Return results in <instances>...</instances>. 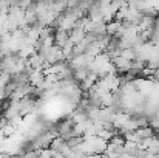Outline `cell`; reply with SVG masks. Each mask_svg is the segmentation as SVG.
I'll use <instances>...</instances> for the list:
<instances>
[{"mask_svg": "<svg viewBox=\"0 0 159 158\" xmlns=\"http://www.w3.org/2000/svg\"><path fill=\"white\" fill-rule=\"evenodd\" d=\"M153 78H156V79H159V67L155 70V74H153Z\"/></svg>", "mask_w": 159, "mask_h": 158, "instance_id": "9", "label": "cell"}, {"mask_svg": "<svg viewBox=\"0 0 159 158\" xmlns=\"http://www.w3.org/2000/svg\"><path fill=\"white\" fill-rule=\"evenodd\" d=\"M68 41H70V31H65V30H57V33L54 34V42H56V45L63 47V45H65Z\"/></svg>", "mask_w": 159, "mask_h": 158, "instance_id": "4", "label": "cell"}, {"mask_svg": "<svg viewBox=\"0 0 159 158\" xmlns=\"http://www.w3.org/2000/svg\"><path fill=\"white\" fill-rule=\"evenodd\" d=\"M45 82V73L42 68H34L30 74V84L34 87H42Z\"/></svg>", "mask_w": 159, "mask_h": 158, "instance_id": "2", "label": "cell"}, {"mask_svg": "<svg viewBox=\"0 0 159 158\" xmlns=\"http://www.w3.org/2000/svg\"><path fill=\"white\" fill-rule=\"evenodd\" d=\"M136 133L141 140H145V138H150L153 136V129L150 126H145V127H138L136 129Z\"/></svg>", "mask_w": 159, "mask_h": 158, "instance_id": "6", "label": "cell"}, {"mask_svg": "<svg viewBox=\"0 0 159 158\" xmlns=\"http://www.w3.org/2000/svg\"><path fill=\"white\" fill-rule=\"evenodd\" d=\"M122 26H124V23L120 22V20H111V22H108L107 23V33L110 34V36H116L120 30H122Z\"/></svg>", "mask_w": 159, "mask_h": 158, "instance_id": "5", "label": "cell"}, {"mask_svg": "<svg viewBox=\"0 0 159 158\" xmlns=\"http://www.w3.org/2000/svg\"><path fill=\"white\" fill-rule=\"evenodd\" d=\"M136 119H138V126H139V127L148 126V119H147L145 116H141V118H136Z\"/></svg>", "mask_w": 159, "mask_h": 158, "instance_id": "8", "label": "cell"}, {"mask_svg": "<svg viewBox=\"0 0 159 158\" xmlns=\"http://www.w3.org/2000/svg\"><path fill=\"white\" fill-rule=\"evenodd\" d=\"M85 34H87V31H85V28H79V26H74L71 31H70V41L76 45V44H79V42H82L84 41V37H85Z\"/></svg>", "mask_w": 159, "mask_h": 158, "instance_id": "3", "label": "cell"}, {"mask_svg": "<svg viewBox=\"0 0 159 158\" xmlns=\"http://www.w3.org/2000/svg\"><path fill=\"white\" fill-rule=\"evenodd\" d=\"M37 19H39V16H37L36 11H26V12H25V23H26V25L31 26Z\"/></svg>", "mask_w": 159, "mask_h": 158, "instance_id": "7", "label": "cell"}, {"mask_svg": "<svg viewBox=\"0 0 159 158\" xmlns=\"http://www.w3.org/2000/svg\"><path fill=\"white\" fill-rule=\"evenodd\" d=\"M111 60H113V64L116 65L117 71H120V73H127V71L131 68V65H133V60H130V59L124 57L122 54L116 56V57H114V59H111Z\"/></svg>", "mask_w": 159, "mask_h": 158, "instance_id": "1", "label": "cell"}]
</instances>
